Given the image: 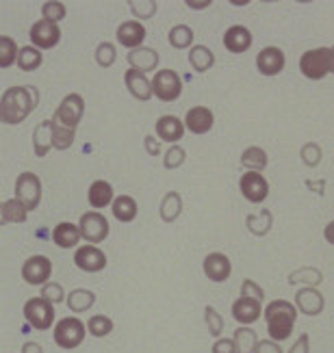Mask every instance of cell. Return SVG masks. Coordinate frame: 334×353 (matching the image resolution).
Masks as SVG:
<instances>
[{
  "label": "cell",
  "mask_w": 334,
  "mask_h": 353,
  "mask_svg": "<svg viewBox=\"0 0 334 353\" xmlns=\"http://www.w3.org/2000/svg\"><path fill=\"white\" fill-rule=\"evenodd\" d=\"M37 89L33 85H15L3 91L0 98V119L5 126H18L37 109Z\"/></svg>",
  "instance_id": "1"
},
{
  "label": "cell",
  "mask_w": 334,
  "mask_h": 353,
  "mask_svg": "<svg viewBox=\"0 0 334 353\" xmlns=\"http://www.w3.org/2000/svg\"><path fill=\"white\" fill-rule=\"evenodd\" d=\"M297 308L293 301L286 299H273L267 303L263 310L265 323H267V336L276 343H284L291 339V334L297 323Z\"/></svg>",
  "instance_id": "2"
},
{
  "label": "cell",
  "mask_w": 334,
  "mask_h": 353,
  "mask_svg": "<svg viewBox=\"0 0 334 353\" xmlns=\"http://www.w3.org/2000/svg\"><path fill=\"white\" fill-rule=\"evenodd\" d=\"M299 72L308 81H324L334 74V46H319L299 57Z\"/></svg>",
  "instance_id": "3"
},
{
  "label": "cell",
  "mask_w": 334,
  "mask_h": 353,
  "mask_svg": "<svg viewBox=\"0 0 334 353\" xmlns=\"http://www.w3.org/2000/svg\"><path fill=\"white\" fill-rule=\"evenodd\" d=\"M24 321L26 323L37 330V332H48L55 330L57 325V312L55 305L50 301H46L43 297H30L28 301H24Z\"/></svg>",
  "instance_id": "4"
},
{
  "label": "cell",
  "mask_w": 334,
  "mask_h": 353,
  "mask_svg": "<svg viewBox=\"0 0 334 353\" xmlns=\"http://www.w3.org/2000/svg\"><path fill=\"white\" fill-rule=\"evenodd\" d=\"M85 336H87V325L83 323L81 319H76V316H63V319H59L57 321V325L52 330V341L59 349H76V347H81L83 341H85Z\"/></svg>",
  "instance_id": "5"
},
{
  "label": "cell",
  "mask_w": 334,
  "mask_h": 353,
  "mask_svg": "<svg viewBox=\"0 0 334 353\" xmlns=\"http://www.w3.org/2000/svg\"><path fill=\"white\" fill-rule=\"evenodd\" d=\"M152 91H155V98L161 102H176L182 94L180 74L172 68L157 70L155 76H152Z\"/></svg>",
  "instance_id": "6"
},
{
  "label": "cell",
  "mask_w": 334,
  "mask_h": 353,
  "mask_svg": "<svg viewBox=\"0 0 334 353\" xmlns=\"http://www.w3.org/2000/svg\"><path fill=\"white\" fill-rule=\"evenodd\" d=\"M79 228H81L83 241L89 243V245L104 243L106 239H109V232H111L109 219H106L100 210H87V212H83L81 219H79Z\"/></svg>",
  "instance_id": "7"
},
{
  "label": "cell",
  "mask_w": 334,
  "mask_h": 353,
  "mask_svg": "<svg viewBox=\"0 0 334 353\" xmlns=\"http://www.w3.org/2000/svg\"><path fill=\"white\" fill-rule=\"evenodd\" d=\"M13 193L28 210H35L41 204V193H43L41 178L35 172H22L15 178Z\"/></svg>",
  "instance_id": "8"
},
{
  "label": "cell",
  "mask_w": 334,
  "mask_h": 353,
  "mask_svg": "<svg viewBox=\"0 0 334 353\" xmlns=\"http://www.w3.org/2000/svg\"><path fill=\"white\" fill-rule=\"evenodd\" d=\"M83 115H85V98L81 94H68L59 102L52 119L61 126H68V128L76 130L83 121Z\"/></svg>",
  "instance_id": "9"
},
{
  "label": "cell",
  "mask_w": 334,
  "mask_h": 353,
  "mask_svg": "<svg viewBox=\"0 0 334 353\" xmlns=\"http://www.w3.org/2000/svg\"><path fill=\"white\" fill-rule=\"evenodd\" d=\"M52 275V260L48 256H28L22 265V280L30 286H43L50 282Z\"/></svg>",
  "instance_id": "10"
},
{
  "label": "cell",
  "mask_w": 334,
  "mask_h": 353,
  "mask_svg": "<svg viewBox=\"0 0 334 353\" xmlns=\"http://www.w3.org/2000/svg\"><path fill=\"white\" fill-rule=\"evenodd\" d=\"M239 191L250 204H263L269 197V182L261 172H243L239 178Z\"/></svg>",
  "instance_id": "11"
},
{
  "label": "cell",
  "mask_w": 334,
  "mask_h": 353,
  "mask_svg": "<svg viewBox=\"0 0 334 353\" xmlns=\"http://www.w3.org/2000/svg\"><path fill=\"white\" fill-rule=\"evenodd\" d=\"M74 267L81 269L83 273H100L106 267V254L98 245H81L74 252Z\"/></svg>",
  "instance_id": "12"
},
{
  "label": "cell",
  "mask_w": 334,
  "mask_h": 353,
  "mask_svg": "<svg viewBox=\"0 0 334 353\" xmlns=\"http://www.w3.org/2000/svg\"><path fill=\"white\" fill-rule=\"evenodd\" d=\"M202 271L206 275V280L215 284H224L230 280V275H233V263L224 252H210L202 260Z\"/></svg>",
  "instance_id": "13"
},
{
  "label": "cell",
  "mask_w": 334,
  "mask_h": 353,
  "mask_svg": "<svg viewBox=\"0 0 334 353\" xmlns=\"http://www.w3.org/2000/svg\"><path fill=\"white\" fill-rule=\"evenodd\" d=\"M28 39H30V46H35V48H39L41 52L43 50H52L61 41V28H59V24L39 20V22H35L33 26H30Z\"/></svg>",
  "instance_id": "14"
},
{
  "label": "cell",
  "mask_w": 334,
  "mask_h": 353,
  "mask_svg": "<svg viewBox=\"0 0 334 353\" xmlns=\"http://www.w3.org/2000/svg\"><path fill=\"white\" fill-rule=\"evenodd\" d=\"M146 35H148V30H146L144 22H139V20H126V22H121L117 26L115 41L119 46H124V48L130 52V50L141 48L144 41H146Z\"/></svg>",
  "instance_id": "15"
},
{
  "label": "cell",
  "mask_w": 334,
  "mask_h": 353,
  "mask_svg": "<svg viewBox=\"0 0 334 353\" xmlns=\"http://www.w3.org/2000/svg\"><path fill=\"white\" fill-rule=\"evenodd\" d=\"M224 48L230 52V54H243L252 48L254 43V35L248 26L243 24H233L224 30Z\"/></svg>",
  "instance_id": "16"
},
{
  "label": "cell",
  "mask_w": 334,
  "mask_h": 353,
  "mask_svg": "<svg viewBox=\"0 0 334 353\" xmlns=\"http://www.w3.org/2000/svg\"><path fill=\"white\" fill-rule=\"evenodd\" d=\"M286 65V54L278 46H265L256 54V70L263 76H278Z\"/></svg>",
  "instance_id": "17"
},
{
  "label": "cell",
  "mask_w": 334,
  "mask_h": 353,
  "mask_svg": "<svg viewBox=\"0 0 334 353\" xmlns=\"http://www.w3.org/2000/svg\"><path fill=\"white\" fill-rule=\"evenodd\" d=\"M263 303L261 301H256V299H252V297H241L239 295V299H235L233 301V305H230V314H233V319L237 321L239 325H246V327H250V325H254L258 319L263 316Z\"/></svg>",
  "instance_id": "18"
},
{
  "label": "cell",
  "mask_w": 334,
  "mask_h": 353,
  "mask_svg": "<svg viewBox=\"0 0 334 353\" xmlns=\"http://www.w3.org/2000/svg\"><path fill=\"white\" fill-rule=\"evenodd\" d=\"M293 303L304 316H319L326 308V297L319 288H299L293 297Z\"/></svg>",
  "instance_id": "19"
},
{
  "label": "cell",
  "mask_w": 334,
  "mask_h": 353,
  "mask_svg": "<svg viewBox=\"0 0 334 353\" xmlns=\"http://www.w3.org/2000/svg\"><path fill=\"white\" fill-rule=\"evenodd\" d=\"M185 128L191 132V134H206L213 130V126H215V113H213L208 106H202V104H197V106H191V109L185 113Z\"/></svg>",
  "instance_id": "20"
},
{
  "label": "cell",
  "mask_w": 334,
  "mask_h": 353,
  "mask_svg": "<svg viewBox=\"0 0 334 353\" xmlns=\"http://www.w3.org/2000/svg\"><path fill=\"white\" fill-rule=\"evenodd\" d=\"M185 132H187L185 121L176 115H163L155 124V134L161 143H178L185 137Z\"/></svg>",
  "instance_id": "21"
},
{
  "label": "cell",
  "mask_w": 334,
  "mask_h": 353,
  "mask_svg": "<svg viewBox=\"0 0 334 353\" xmlns=\"http://www.w3.org/2000/svg\"><path fill=\"white\" fill-rule=\"evenodd\" d=\"M124 85L128 89V94L139 100V102H148L155 98V91H152V79H148V76L139 70H132L128 68L124 72Z\"/></svg>",
  "instance_id": "22"
},
{
  "label": "cell",
  "mask_w": 334,
  "mask_h": 353,
  "mask_svg": "<svg viewBox=\"0 0 334 353\" xmlns=\"http://www.w3.org/2000/svg\"><path fill=\"white\" fill-rule=\"evenodd\" d=\"M115 191L109 180H94L87 189V202L91 210H102L115 202Z\"/></svg>",
  "instance_id": "23"
},
{
  "label": "cell",
  "mask_w": 334,
  "mask_h": 353,
  "mask_svg": "<svg viewBox=\"0 0 334 353\" xmlns=\"http://www.w3.org/2000/svg\"><path fill=\"white\" fill-rule=\"evenodd\" d=\"M83 234H81V228L72 223V221H61L55 225L52 230V243L61 250H74V248H81Z\"/></svg>",
  "instance_id": "24"
},
{
  "label": "cell",
  "mask_w": 334,
  "mask_h": 353,
  "mask_svg": "<svg viewBox=\"0 0 334 353\" xmlns=\"http://www.w3.org/2000/svg\"><path fill=\"white\" fill-rule=\"evenodd\" d=\"M126 59L132 70H139L144 74L157 72L159 68V52L155 48H150V46H141V48L130 50Z\"/></svg>",
  "instance_id": "25"
},
{
  "label": "cell",
  "mask_w": 334,
  "mask_h": 353,
  "mask_svg": "<svg viewBox=\"0 0 334 353\" xmlns=\"http://www.w3.org/2000/svg\"><path fill=\"white\" fill-rule=\"evenodd\" d=\"M52 128H55V121L52 119H43L35 126L33 130V152L37 159H46L48 152L55 150L52 148Z\"/></svg>",
  "instance_id": "26"
},
{
  "label": "cell",
  "mask_w": 334,
  "mask_h": 353,
  "mask_svg": "<svg viewBox=\"0 0 334 353\" xmlns=\"http://www.w3.org/2000/svg\"><path fill=\"white\" fill-rule=\"evenodd\" d=\"M288 284L302 286V288H319L324 284V273L317 267H297L295 271L288 273Z\"/></svg>",
  "instance_id": "27"
},
{
  "label": "cell",
  "mask_w": 334,
  "mask_h": 353,
  "mask_svg": "<svg viewBox=\"0 0 334 353\" xmlns=\"http://www.w3.org/2000/svg\"><path fill=\"white\" fill-rule=\"evenodd\" d=\"M241 165L246 172H265L269 165V157L267 150L261 145H248L246 150L241 152Z\"/></svg>",
  "instance_id": "28"
},
{
  "label": "cell",
  "mask_w": 334,
  "mask_h": 353,
  "mask_svg": "<svg viewBox=\"0 0 334 353\" xmlns=\"http://www.w3.org/2000/svg\"><path fill=\"white\" fill-rule=\"evenodd\" d=\"M182 195L178 191H167L161 199L159 206V217L163 223H174L180 214H182Z\"/></svg>",
  "instance_id": "29"
},
{
  "label": "cell",
  "mask_w": 334,
  "mask_h": 353,
  "mask_svg": "<svg viewBox=\"0 0 334 353\" xmlns=\"http://www.w3.org/2000/svg\"><path fill=\"white\" fill-rule=\"evenodd\" d=\"M28 208L20 202L18 197H11V199H5L3 204H0V223L7 225V223H24L28 219Z\"/></svg>",
  "instance_id": "30"
},
{
  "label": "cell",
  "mask_w": 334,
  "mask_h": 353,
  "mask_svg": "<svg viewBox=\"0 0 334 353\" xmlns=\"http://www.w3.org/2000/svg\"><path fill=\"white\" fill-rule=\"evenodd\" d=\"M111 212L115 221L119 223H132L137 219V212H139V206H137V199L130 195H117L115 202L111 204Z\"/></svg>",
  "instance_id": "31"
},
{
  "label": "cell",
  "mask_w": 334,
  "mask_h": 353,
  "mask_svg": "<svg viewBox=\"0 0 334 353\" xmlns=\"http://www.w3.org/2000/svg\"><path fill=\"white\" fill-rule=\"evenodd\" d=\"M189 65L197 74H206L213 65H215V54L204 43H197L189 50Z\"/></svg>",
  "instance_id": "32"
},
{
  "label": "cell",
  "mask_w": 334,
  "mask_h": 353,
  "mask_svg": "<svg viewBox=\"0 0 334 353\" xmlns=\"http://www.w3.org/2000/svg\"><path fill=\"white\" fill-rule=\"evenodd\" d=\"M246 228L252 236H267L273 228V212L263 208L254 214H248L246 217Z\"/></svg>",
  "instance_id": "33"
},
{
  "label": "cell",
  "mask_w": 334,
  "mask_h": 353,
  "mask_svg": "<svg viewBox=\"0 0 334 353\" xmlns=\"http://www.w3.org/2000/svg\"><path fill=\"white\" fill-rule=\"evenodd\" d=\"M94 303H96V293L89 288H74L72 293H68V299H66V305L74 314H83L91 310Z\"/></svg>",
  "instance_id": "34"
},
{
  "label": "cell",
  "mask_w": 334,
  "mask_h": 353,
  "mask_svg": "<svg viewBox=\"0 0 334 353\" xmlns=\"http://www.w3.org/2000/svg\"><path fill=\"white\" fill-rule=\"evenodd\" d=\"M193 28L189 24H176L170 28V33H167V41L174 50H191L193 48Z\"/></svg>",
  "instance_id": "35"
},
{
  "label": "cell",
  "mask_w": 334,
  "mask_h": 353,
  "mask_svg": "<svg viewBox=\"0 0 334 353\" xmlns=\"http://www.w3.org/2000/svg\"><path fill=\"white\" fill-rule=\"evenodd\" d=\"M233 343H235V353H254L258 345V334L252 327L239 325L233 334Z\"/></svg>",
  "instance_id": "36"
},
{
  "label": "cell",
  "mask_w": 334,
  "mask_h": 353,
  "mask_svg": "<svg viewBox=\"0 0 334 353\" xmlns=\"http://www.w3.org/2000/svg\"><path fill=\"white\" fill-rule=\"evenodd\" d=\"M43 63V52L39 48H35V46H22L20 48V54H18V65L22 72H35L39 70Z\"/></svg>",
  "instance_id": "37"
},
{
  "label": "cell",
  "mask_w": 334,
  "mask_h": 353,
  "mask_svg": "<svg viewBox=\"0 0 334 353\" xmlns=\"http://www.w3.org/2000/svg\"><path fill=\"white\" fill-rule=\"evenodd\" d=\"M18 54H20V48H18V43H15V39L9 35H0V68L9 70L11 65H15L18 63Z\"/></svg>",
  "instance_id": "38"
},
{
  "label": "cell",
  "mask_w": 334,
  "mask_h": 353,
  "mask_svg": "<svg viewBox=\"0 0 334 353\" xmlns=\"http://www.w3.org/2000/svg\"><path fill=\"white\" fill-rule=\"evenodd\" d=\"M113 327H115L113 319L106 314H94L87 321V334H91L94 339H104V336H109L113 332Z\"/></svg>",
  "instance_id": "39"
},
{
  "label": "cell",
  "mask_w": 334,
  "mask_h": 353,
  "mask_svg": "<svg viewBox=\"0 0 334 353\" xmlns=\"http://www.w3.org/2000/svg\"><path fill=\"white\" fill-rule=\"evenodd\" d=\"M74 139H76V130L74 128L61 126V124H57V121H55V128H52V148L55 150H59V152L70 150L74 145Z\"/></svg>",
  "instance_id": "40"
},
{
  "label": "cell",
  "mask_w": 334,
  "mask_h": 353,
  "mask_svg": "<svg viewBox=\"0 0 334 353\" xmlns=\"http://www.w3.org/2000/svg\"><path fill=\"white\" fill-rule=\"evenodd\" d=\"M128 7L135 15V20H139V22L155 18L159 11L157 0H128Z\"/></svg>",
  "instance_id": "41"
},
{
  "label": "cell",
  "mask_w": 334,
  "mask_h": 353,
  "mask_svg": "<svg viewBox=\"0 0 334 353\" xmlns=\"http://www.w3.org/2000/svg\"><path fill=\"white\" fill-rule=\"evenodd\" d=\"M204 321H206V330H208V336H213V339H222L224 334V316L219 314V310H215L213 305H206L204 308Z\"/></svg>",
  "instance_id": "42"
},
{
  "label": "cell",
  "mask_w": 334,
  "mask_h": 353,
  "mask_svg": "<svg viewBox=\"0 0 334 353\" xmlns=\"http://www.w3.org/2000/svg\"><path fill=\"white\" fill-rule=\"evenodd\" d=\"M94 59L100 68H111L117 61V48L111 41H100L94 50Z\"/></svg>",
  "instance_id": "43"
},
{
  "label": "cell",
  "mask_w": 334,
  "mask_h": 353,
  "mask_svg": "<svg viewBox=\"0 0 334 353\" xmlns=\"http://www.w3.org/2000/svg\"><path fill=\"white\" fill-rule=\"evenodd\" d=\"M187 161V152L182 145H170L163 157V167L167 172H174V170H180L182 165Z\"/></svg>",
  "instance_id": "44"
},
{
  "label": "cell",
  "mask_w": 334,
  "mask_h": 353,
  "mask_svg": "<svg viewBox=\"0 0 334 353\" xmlns=\"http://www.w3.org/2000/svg\"><path fill=\"white\" fill-rule=\"evenodd\" d=\"M66 15H68V9L63 3H59V0H48V3L41 5V20L46 22L59 24L61 20H66Z\"/></svg>",
  "instance_id": "45"
},
{
  "label": "cell",
  "mask_w": 334,
  "mask_h": 353,
  "mask_svg": "<svg viewBox=\"0 0 334 353\" xmlns=\"http://www.w3.org/2000/svg\"><path fill=\"white\" fill-rule=\"evenodd\" d=\"M299 161L306 165V167H317L319 163L324 161V150L319 143L315 141H308L299 148Z\"/></svg>",
  "instance_id": "46"
},
{
  "label": "cell",
  "mask_w": 334,
  "mask_h": 353,
  "mask_svg": "<svg viewBox=\"0 0 334 353\" xmlns=\"http://www.w3.org/2000/svg\"><path fill=\"white\" fill-rule=\"evenodd\" d=\"M39 297H43L46 301H50L52 305H57V303H61V301H66V299H68L63 284H59V282H48V284H43L41 290H39Z\"/></svg>",
  "instance_id": "47"
},
{
  "label": "cell",
  "mask_w": 334,
  "mask_h": 353,
  "mask_svg": "<svg viewBox=\"0 0 334 353\" xmlns=\"http://www.w3.org/2000/svg\"><path fill=\"white\" fill-rule=\"evenodd\" d=\"M241 297H252V299L263 303L265 301V290H263V286L258 284V282L246 278V280L241 282Z\"/></svg>",
  "instance_id": "48"
},
{
  "label": "cell",
  "mask_w": 334,
  "mask_h": 353,
  "mask_svg": "<svg viewBox=\"0 0 334 353\" xmlns=\"http://www.w3.org/2000/svg\"><path fill=\"white\" fill-rule=\"evenodd\" d=\"M144 150H146L148 157H159L161 154V141L157 139V134H146Z\"/></svg>",
  "instance_id": "49"
},
{
  "label": "cell",
  "mask_w": 334,
  "mask_h": 353,
  "mask_svg": "<svg viewBox=\"0 0 334 353\" xmlns=\"http://www.w3.org/2000/svg\"><path fill=\"white\" fill-rule=\"evenodd\" d=\"M288 353H311V336L308 334H299L297 341L291 345Z\"/></svg>",
  "instance_id": "50"
},
{
  "label": "cell",
  "mask_w": 334,
  "mask_h": 353,
  "mask_svg": "<svg viewBox=\"0 0 334 353\" xmlns=\"http://www.w3.org/2000/svg\"><path fill=\"white\" fill-rule=\"evenodd\" d=\"M210 353H235L233 339H226V336H222V339H217L215 343H213Z\"/></svg>",
  "instance_id": "51"
},
{
  "label": "cell",
  "mask_w": 334,
  "mask_h": 353,
  "mask_svg": "<svg viewBox=\"0 0 334 353\" xmlns=\"http://www.w3.org/2000/svg\"><path fill=\"white\" fill-rule=\"evenodd\" d=\"M254 353H284V351H282L280 343L267 339V341H258V345H256V351H254Z\"/></svg>",
  "instance_id": "52"
},
{
  "label": "cell",
  "mask_w": 334,
  "mask_h": 353,
  "mask_svg": "<svg viewBox=\"0 0 334 353\" xmlns=\"http://www.w3.org/2000/svg\"><path fill=\"white\" fill-rule=\"evenodd\" d=\"M20 351L22 353H43V347L39 343H35V341H26Z\"/></svg>",
  "instance_id": "53"
},
{
  "label": "cell",
  "mask_w": 334,
  "mask_h": 353,
  "mask_svg": "<svg viewBox=\"0 0 334 353\" xmlns=\"http://www.w3.org/2000/svg\"><path fill=\"white\" fill-rule=\"evenodd\" d=\"M185 5H187L189 9H193V11H202V9L210 7L213 3H210V0H202V3H195V0H185Z\"/></svg>",
  "instance_id": "54"
},
{
  "label": "cell",
  "mask_w": 334,
  "mask_h": 353,
  "mask_svg": "<svg viewBox=\"0 0 334 353\" xmlns=\"http://www.w3.org/2000/svg\"><path fill=\"white\" fill-rule=\"evenodd\" d=\"M324 239H326V243L334 245V219L326 223V228H324Z\"/></svg>",
  "instance_id": "55"
}]
</instances>
